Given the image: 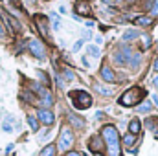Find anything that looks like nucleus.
<instances>
[{
  "instance_id": "36",
  "label": "nucleus",
  "mask_w": 158,
  "mask_h": 156,
  "mask_svg": "<svg viewBox=\"0 0 158 156\" xmlns=\"http://www.w3.org/2000/svg\"><path fill=\"white\" fill-rule=\"evenodd\" d=\"M66 156H83V154H79V153H76V151H70Z\"/></svg>"
},
{
  "instance_id": "8",
  "label": "nucleus",
  "mask_w": 158,
  "mask_h": 156,
  "mask_svg": "<svg viewBox=\"0 0 158 156\" xmlns=\"http://www.w3.org/2000/svg\"><path fill=\"white\" fill-rule=\"evenodd\" d=\"M35 24H37V28H39L40 35H42L44 39H50V33H48V20H46V17L37 15V17H35Z\"/></svg>"
},
{
  "instance_id": "13",
  "label": "nucleus",
  "mask_w": 158,
  "mask_h": 156,
  "mask_svg": "<svg viewBox=\"0 0 158 156\" xmlns=\"http://www.w3.org/2000/svg\"><path fill=\"white\" fill-rule=\"evenodd\" d=\"M68 119H70V123H72L76 129H85V125H86V123H85V119H83V117H79V116H76V114H70Z\"/></svg>"
},
{
  "instance_id": "44",
  "label": "nucleus",
  "mask_w": 158,
  "mask_h": 156,
  "mask_svg": "<svg viewBox=\"0 0 158 156\" xmlns=\"http://www.w3.org/2000/svg\"><path fill=\"white\" fill-rule=\"evenodd\" d=\"M116 2H118V0H116Z\"/></svg>"
},
{
  "instance_id": "21",
  "label": "nucleus",
  "mask_w": 158,
  "mask_h": 156,
  "mask_svg": "<svg viewBox=\"0 0 158 156\" xmlns=\"http://www.w3.org/2000/svg\"><path fill=\"white\" fill-rule=\"evenodd\" d=\"M138 35H140V31H138V30H129V31H125V33H123V40L136 39Z\"/></svg>"
},
{
  "instance_id": "41",
  "label": "nucleus",
  "mask_w": 158,
  "mask_h": 156,
  "mask_svg": "<svg viewBox=\"0 0 158 156\" xmlns=\"http://www.w3.org/2000/svg\"><path fill=\"white\" fill-rule=\"evenodd\" d=\"M153 99H155V103H156V107H158V96H155Z\"/></svg>"
},
{
  "instance_id": "17",
  "label": "nucleus",
  "mask_w": 158,
  "mask_h": 156,
  "mask_svg": "<svg viewBox=\"0 0 158 156\" xmlns=\"http://www.w3.org/2000/svg\"><path fill=\"white\" fill-rule=\"evenodd\" d=\"M40 103H42L44 107H52V105H53V97H52V94H50L48 90L40 96Z\"/></svg>"
},
{
  "instance_id": "25",
  "label": "nucleus",
  "mask_w": 158,
  "mask_h": 156,
  "mask_svg": "<svg viewBox=\"0 0 158 156\" xmlns=\"http://www.w3.org/2000/svg\"><path fill=\"white\" fill-rule=\"evenodd\" d=\"M138 112H151V103L145 101L143 105H140V107H138Z\"/></svg>"
},
{
  "instance_id": "11",
  "label": "nucleus",
  "mask_w": 158,
  "mask_h": 156,
  "mask_svg": "<svg viewBox=\"0 0 158 156\" xmlns=\"http://www.w3.org/2000/svg\"><path fill=\"white\" fill-rule=\"evenodd\" d=\"M76 11H77V17L79 15H90V6L86 4V0H79L76 4Z\"/></svg>"
},
{
  "instance_id": "32",
  "label": "nucleus",
  "mask_w": 158,
  "mask_h": 156,
  "mask_svg": "<svg viewBox=\"0 0 158 156\" xmlns=\"http://www.w3.org/2000/svg\"><path fill=\"white\" fill-rule=\"evenodd\" d=\"M143 42H145V44H143V48H149V46H151V37L147 35V37L143 39Z\"/></svg>"
},
{
  "instance_id": "4",
  "label": "nucleus",
  "mask_w": 158,
  "mask_h": 156,
  "mask_svg": "<svg viewBox=\"0 0 158 156\" xmlns=\"http://www.w3.org/2000/svg\"><path fill=\"white\" fill-rule=\"evenodd\" d=\"M72 143H74V134H72V130H70L68 127H63V130H61V134H59V140H57L59 149H61V151H68V149L72 147Z\"/></svg>"
},
{
  "instance_id": "16",
  "label": "nucleus",
  "mask_w": 158,
  "mask_h": 156,
  "mask_svg": "<svg viewBox=\"0 0 158 156\" xmlns=\"http://www.w3.org/2000/svg\"><path fill=\"white\" fill-rule=\"evenodd\" d=\"M55 153H57V147H55L53 143H50V145H46V147L40 151L39 156H55Z\"/></svg>"
},
{
  "instance_id": "15",
  "label": "nucleus",
  "mask_w": 158,
  "mask_h": 156,
  "mask_svg": "<svg viewBox=\"0 0 158 156\" xmlns=\"http://www.w3.org/2000/svg\"><path fill=\"white\" fill-rule=\"evenodd\" d=\"M145 127L151 129V130L155 132V136H156L158 134V117H149V119L145 121Z\"/></svg>"
},
{
  "instance_id": "9",
  "label": "nucleus",
  "mask_w": 158,
  "mask_h": 156,
  "mask_svg": "<svg viewBox=\"0 0 158 156\" xmlns=\"http://www.w3.org/2000/svg\"><path fill=\"white\" fill-rule=\"evenodd\" d=\"M99 74H101V79L107 81V83H114V81H116V76H114V72H112V68H110L109 64H101Z\"/></svg>"
},
{
  "instance_id": "38",
  "label": "nucleus",
  "mask_w": 158,
  "mask_h": 156,
  "mask_svg": "<svg viewBox=\"0 0 158 156\" xmlns=\"http://www.w3.org/2000/svg\"><path fill=\"white\" fill-rule=\"evenodd\" d=\"M153 86H155V88H158V76L153 79Z\"/></svg>"
},
{
  "instance_id": "31",
  "label": "nucleus",
  "mask_w": 158,
  "mask_h": 156,
  "mask_svg": "<svg viewBox=\"0 0 158 156\" xmlns=\"http://www.w3.org/2000/svg\"><path fill=\"white\" fill-rule=\"evenodd\" d=\"M88 40V39H92V33H90V31H88V30H85V31H83V40Z\"/></svg>"
},
{
  "instance_id": "34",
  "label": "nucleus",
  "mask_w": 158,
  "mask_h": 156,
  "mask_svg": "<svg viewBox=\"0 0 158 156\" xmlns=\"http://www.w3.org/2000/svg\"><path fill=\"white\" fill-rule=\"evenodd\" d=\"M153 15H158V0H155V7H153Z\"/></svg>"
},
{
  "instance_id": "39",
  "label": "nucleus",
  "mask_w": 158,
  "mask_h": 156,
  "mask_svg": "<svg viewBox=\"0 0 158 156\" xmlns=\"http://www.w3.org/2000/svg\"><path fill=\"white\" fill-rule=\"evenodd\" d=\"M96 42H98V44H103V39H101V35H98V37H96Z\"/></svg>"
},
{
  "instance_id": "5",
  "label": "nucleus",
  "mask_w": 158,
  "mask_h": 156,
  "mask_svg": "<svg viewBox=\"0 0 158 156\" xmlns=\"http://www.w3.org/2000/svg\"><path fill=\"white\" fill-rule=\"evenodd\" d=\"M28 50L39 59V61H44L46 59V50H44V46H42V42L37 39H31L30 42H28Z\"/></svg>"
},
{
  "instance_id": "37",
  "label": "nucleus",
  "mask_w": 158,
  "mask_h": 156,
  "mask_svg": "<svg viewBox=\"0 0 158 156\" xmlns=\"http://www.w3.org/2000/svg\"><path fill=\"white\" fill-rule=\"evenodd\" d=\"M153 68H155V72H158V57L155 59V64H153Z\"/></svg>"
},
{
  "instance_id": "27",
  "label": "nucleus",
  "mask_w": 158,
  "mask_h": 156,
  "mask_svg": "<svg viewBox=\"0 0 158 156\" xmlns=\"http://www.w3.org/2000/svg\"><path fill=\"white\" fill-rule=\"evenodd\" d=\"M83 44H85V40H83V39H79L77 42H76V44H74V46H72V53H76V51H79V50H81V46H83Z\"/></svg>"
},
{
  "instance_id": "29",
  "label": "nucleus",
  "mask_w": 158,
  "mask_h": 156,
  "mask_svg": "<svg viewBox=\"0 0 158 156\" xmlns=\"http://www.w3.org/2000/svg\"><path fill=\"white\" fill-rule=\"evenodd\" d=\"M37 74H39L40 81H44V84L48 86V84H50V81H48V77H46V74H44V72H37Z\"/></svg>"
},
{
  "instance_id": "43",
  "label": "nucleus",
  "mask_w": 158,
  "mask_h": 156,
  "mask_svg": "<svg viewBox=\"0 0 158 156\" xmlns=\"http://www.w3.org/2000/svg\"><path fill=\"white\" fill-rule=\"evenodd\" d=\"M96 156H103V154H99V153H98V154H96Z\"/></svg>"
},
{
  "instance_id": "7",
  "label": "nucleus",
  "mask_w": 158,
  "mask_h": 156,
  "mask_svg": "<svg viewBox=\"0 0 158 156\" xmlns=\"http://www.w3.org/2000/svg\"><path fill=\"white\" fill-rule=\"evenodd\" d=\"M37 117H39L40 123H44V125H52V123L55 121V116H53V112H52V110H48V109H39V112H37Z\"/></svg>"
},
{
  "instance_id": "12",
  "label": "nucleus",
  "mask_w": 158,
  "mask_h": 156,
  "mask_svg": "<svg viewBox=\"0 0 158 156\" xmlns=\"http://www.w3.org/2000/svg\"><path fill=\"white\" fill-rule=\"evenodd\" d=\"M140 130H142V123H140L138 119H131V123H129V132L134 134V136H138Z\"/></svg>"
},
{
  "instance_id": "23",
  "label": "nucleus",
  "mask_w": 158,
  "mask_h": 156,
  "mask_svg": "<svg viewBox=\"0 0 158 156\" xmlns=\"http://www.w3.org/2000/svg\"><path fill=\"white\" fill-rule=\"evenodd\" d=\"M86 50H88V53H92L94 57H99V55H101V50H99L98 46H92V44H88V46H86Z\"/></svg>"
},
{
  "instance_id": "30",
  "label": "nucleus",
  "mask_w": 158,
  "mask_h": 156,
  "mask_svg": "<svg viewBox=\"0 0 158 156\" xmlns=\"http://www.w3.org/2000/svg\"><path fill=\"white\" fill-rule=\"evenodd\" d=\"M2 129H4V132H11V130H13V127H11L9 123H6V121H4V125H2Z\"/></svg>"
},
{
  "instance_id": "26",
  "label": "nucleus",
  "mask_w": 158,
  "mask_h": 156,
  "mask_svg": "<svg viewBox=\"0 0 158 156\" xmlns=\"http://www.w3.org/2000/svg\"><path fill=\"white\" fill-rule=\"evenodd\" d=\"M63 74H64V79H66V81H74V79H76L74 72H72L70 68H64V72H63Z\"/></svg>"
},
{
  "instance_id": "24",
  "label": "nucleus",
  "mask_w": 158,
  "mask_h": 156,
  "mask_svg": "<svg viewBox=\"0 0 158 156\" xmlns=\"http://www.w3.org/2000/svg\"><path fill=\"white\" fill-rule=\"evenodd\" d=\"M140 63H142L140 55H134V57H132V61H129V64H131V68H132V70H136V68L140 66Z\"/></svg>"
},
{
  "instance_id": "1",
  "label": "nucleus",
  "mask_w": 158,
  "mask_h": 156,
  "mask_svg": "<svg viewBox=\"0 0 158 156\" xmlns=\"http://www.w3.org/2000/svg\"><path fill=\"white\" fill-rule=\"evenodd\" d=\"M101 136L107 143L109 156H121V140H119L118 129L114 125H105L101 129Z\"/></svg>"
},
{
  "instance_id": "18",
  "label": "nucleus",
  "mask_w": 158,
  "mask_h": 156,
  "mask_svg": "<svg viewBox=\"0 0 158 156\" xmlns=\"http://www.w3.org/2000/svg\"><path fill=\"white\" fill-rule=\"evenodd\" d=\"M134 143H136V136H134V134H131V132H129V134H125V136H123V145H125V147H129V149H131Z\"/></svg>"
},
{
  "instance_id": "14",
  "label": "nucleus",
  "mask_w": 158,
  "mask_h": 156,
  "mask_svg": "<svg viewBox=\"0 0 158 156\" xmlns=\"http://www.w3.org/2000/svg\"><path fill=\"white\" fill-rule=\"evenodd\" d=\"M6 22H7V24L11 26V30H13V31H20V30H22V26H20V22H19L17 18H13L11 15H7V18H6Z\"/></svg>"
},
{
  "instance_id": "22",
  "label": "nucleus",
  "mask_w": 158,
  "mask_h": 156,
  "mask_svg": "<svg viewBox=\"0 0 158 156\" xmlns=\"http://www.w3.org/2000/svg\"><path fill=\"white\" fill-rule=\"evenodd\" d=\"M50 17H52V20H53V30H55V31L61 30V18L57 17V13H50Z\"/></svg>"
},
{
  "instance_id": "28",
  "label": "nucleus",
  "mask_w": 158,
  "mask_h": 156,
  "mask_svg": "<svg viewBox=\"0 0 158 156\" xmlns=\"http://www.w3.org/2000/svg\"><path fill=\"white\" fill-rule=\"evenodd\" d=\"M98 92H99V94H103V96H112V90H107V88H103V86H101V88H98Z\"/></svg>"
},
{
  "instance_id": "35",
  "label": "nucleus",
  "mask_w": 158,
  "mask_h": 156,
  "mask_svg": "<svg viewBox=\"0 0 158 156\" xmlns=\"http://www.w3.org/2000/svg\"><path fill=\"white\" fill-rule=\"evenodd\" d=\"M83 66H86V68H88V66H90V63H88V61H86V55H85V57H83Z\"/></svg>"
},
{
  "instance_id": "42",
  "label": "nucleus",
  "mask_w": 158,
  "mask_h": 156,
  "mask_svg": "<svg viewBox=\"0 0 158 156\" xmlns=\"http://www.w3.org/2000/svg\"><path fill=\"white\" fill-rule=\"evenodd\" d=\"M127 2H136V0H127Z\"/></svg>"
},
{
  "instance_id": "3",
  "label": "nucleus",
  "mask_w": 158,
  "mask_h": 156,
  "mask_svg": "<svg viewBox=\"0 0 158 156\" xmlns=\"http://www.w3.org/2000/svg\"><path fill=\"white\" fill-rule=\"evenodd\" d=\"M68 97H70V101H72V105L77 109V110H86L88 107H92V96L88 94V92H85V90H74V92H70L68 94Z\"/></svg>"
},
{
  "instance_id": "2",
  "label": "nucleus",
  "mask_w": 158,
  "mask_h": 156,
  "mask_svg": "<svg viewBox=\"0 0 158 156\" xmlns=\"http://www.w3.org/2000/svg\"><path fill=\"white\" fill-rule=\"evenodd\" d=\"M147 96V92L142 88V86H132L131 90H127L121 97H119V103L123 107H134L138 103H143V97Z\"/></svg>"
},
{
  "instance_id": "20",
  "label": "nucleus",
  "mask_w": 158,
  "mask_h": 156,
  "mask_svg": "<svg viewBox=\"0 0 158 156\" xmlns=\"http://www.w3.org/2000/svg\"><path fill=\"white\" fill-rule=\"evenodd\" d=\"M153 20H151V17H136L134 18V24H138V26H149Z\"/></svg>"
},
{
  "instance_id": "33",
  "label": "nucleus",
  "mask_w": 158,
  "mask_h": 156,
  "mask_svg": "<svg viewBox=\"0 0 158 156\" xmlns=\"http://www.w3.org/2000/svg\"><path fill=\"white\" fill-rule=\"evenodd\" d=\"M7 15H9V13H6V11H4V9H2V7H0V17H2V18H4V20H6V18H7Z\"/></svg>"
},
{
  "instance_id": "40",
  "label": "nucleus",
  "mask_w": 158,
  "mask_h": 156,
  "mask_svg": "<svg viewBox=\"0 0 158 156\" xmlns=\"http://www.w3.org/2000/svg\"><path fill=\"white\" fill-rule=\"evenodd\" d=\"M0 37H4V28L0 26Z\"/></svg>"
},
{
  "instance_id": "6",
  "label": "nucleus",
  "mask_w": 158,
  "mask_h": 156,
  "mask_svg": "<svg viewBox=\"0 0 158 156\" xmlns=\"http://www.w3.org/2000/svg\"><path fill=\"white\" fill-rule=\"evenodd\" d=\"M112 59H114V63H116L118 66L125 64L127 61H131V50H129L127 46H121V48H118V50L112 53Z\"/></svg>"
},
{
  "instance_id": "19",
  "label": "nucleus",
  "mask_w": 158,
  "mask_h": 156,
  "mask_svg": "<svg viewBox=\"0 0 158 156\" xmlns=\"http://www.w3.org/2000/svg\"><path fill=\"white\" fill-rule=\"evenodd\" d=\"M26 121H28V125H30V129H31L33 132L39 130V119H37L35 116H28L26 117Z\"/></svg>"
},
{
  "instance_id": "10",
  "label": "nucleus",
  "mask_w": 158,
  "mask_h": 156,
  "mask_svg": "<svg viewBox=\"0 0 158 156\" xmlns=\"http://www.w3.org/2000/svg\"><path fill=\"white\" fill-rule=\"evenodd\" d=\"M101 147H103V142H101V136H92L90 138V142H88V149L92 151V153H99L101 151Z\"/></svg>"
}]
</instances>
